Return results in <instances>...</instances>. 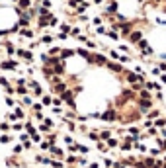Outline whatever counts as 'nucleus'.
Masks as SVG:
<instances>
[{
	"label": "nucleus",
	"instance_id": "nucleus-1",
	"mask_svg": "<svg viewBox=\"0 0 166 168\" xmlns=\"http://www.w3.org/2000/svg\"><path fill=\"white\" fill-rule=\"evenodd\" d=\"M137 47H139V51H141V57H153V55H154L153 47L148 45L147 39H141L139 43H137Z\"/></svg>",
	"mask_w": 166,
	"mask_h": 168
},
{
	"label": "nucleus",
	"instance_id": "nucleus-2",
	"mask_svg": "<svg viewBox=\"0 0 166 168\" xmlns=\"http://www.w3.org/2000/svg\"><path fill=\"white\" fill-rule=\"evenodd\" d=\"M88 63H94V65H102V66H106V63H108V57H106L104 53H94V55H90Z\"/></svg>",
	"mask_w": 166,
	"mask_h": 168
},
{
	"label": "nucleus",
	"instance_id": "nucleus-3",
	"mask_svg": "<svg viewBox=\"0 0 166 168\" xmlns=\"http://www.w3.org/2000/svg\"><path fill=\"white\" fill-rule=\"evenodd\" d=\"M100 117H102L106 123H113L115 119H117V111H115V110H108V111H104Z\"/></svg>",
	"mask_w": 166,
	"mask_h": 168
},
{
	"label": "nucleus",
	"instance_id": "nucleus-4",
	"mask_svg": "<svg viewBox=\"0 0 166 168\" xmlns=\"http://www.w3.org/2000/svg\"><path fill=\"white\" fill-rule=\"evenodd\" d=\"M153 108V102H151V98H139V111H148Z\"/></svg>",
	"mask_w": 166,
	"mask_h": 168
},
{
	"label": "nucleus",
	"instance_id": "nucleus-5",
	"mask_svg": "<svg viewBox=\"0 0 166 168\" xmlns=\"http://www.w3.org/2000/svg\"><path fill=\"white\" fill-rule=\"evenodd\" d=\"M16 55L22 57L24 61H27V63H32V61H33V53L29 51V49H16Z\"/></svg>",
	"mask_w": 166,
	"mask_h": 168
},
{
	"label": "nucleus",
	"instance_id": "nucleus-6",
	"mask_svg": "<svg viewBox=\"0 0 166 168\" xmlns=\"http://www.w3.org/2000/svg\"><path fill=\"white\" fill-rule=\"evenodd\" d=\"M127 39H129V43H133V45H137L141 39H143V32H139V29H133V32L127 35Z\"/></svg>",
	"mask_w": 166,
	"mask_h": 168
},
{
	"label": "nucleus",
	"instance_id": "nucleus-7",
	"mask_svg": "<svg viewBox=\"0 0 166 168\" xmlns=\"http://www.w3.org/2000/svg\"><path fill=\"white\" fill-rule=\"evenodd\" d=\"M74 55H76V51H74V49H69V47H63V49H61V53H59L61 61H67V59L74 57Z\"/></svg>",
	"mask_w": 166,
	"mask_h": 168
},
{
	"label": "nucleus",
	"instance_id": "nucleus-8",
	"mask_svg": "<svg viewBox=\"0 0 166 168\" xmlns=\"http://www.w3.org/2000/svg\"><path fill=\"white\" fill-rule=\"evenodd\" d=\"M0 69H4V71H16V69H18V63H16V61H2V63H0Z\"/></svg>",
	"mask_w": 166,
	"mask_h": 168
},
{
	"label": "nucleus",
	"instance_id": "nucleus-9",
	"mask_svg": "<svg viewBox=\"0 0 166 168\" xmlns=\"http://www.w3.org/2000/svg\"><path fill=\"white\" fill-rule=\"evenodd\" d=\"M20 37H27V39H33V35H35V32L33 29H29V27H22V29H18Z\"/></svg>",
	"mask_w": 166,
	"mask_h": 168
},
{
	"label": "nucleus",
	"instance_id": "nucleus-10",
	"mask_svg": "<svg viewBox=\"0 0 166 168\" xmlns=\"http://www.w3.org/2000/svg\"><path fill=\"white\" fill-rule=\"evenodd\" d=\"M53 41H55V35H51V33H43L39 43H43V45H53Z\"/></svg>",
	"mask_w": 166,
	"mask_h": 168
},
{
	"label": "nucleus",
	"instance_id": "nucleus-11",
	"mask_svg": "<svg viewBox=\"0 0 166 168\" xmlns=\"http://www.w3.org/2000/svg\"><path fill=\"white\" fill-rule=\"evenodd\" d=\"M106 35H108L111 41H119L121 39V35H119V32H115V29H111V27H108V32H106Z\"/></svg>",
	"mask_w": 166,
	"mask_h": 168
},
{
	"label": "nucleus",
	"instance_id": "nucleus-12",
	"mask_svg": "<svg viewBox=\"0 0 166 168\" xmlns=\"http://www.w3.org/2000/svg\"><path fill=\"white\" fill-rule=\"evenodd\" d=\"M57 27H59V29H61L63 33H67V35H69V33H70V27H72V24H70V22H64V20H63V22H61Z\"/></svg>",
	"mask_w": 166,
	"mask_h": 168
},
{
	"label": "nucleus",
	"instance_id": "nucleus-13",
	"mask_svg": "<svg viewBox=\"0 0 166 168\" xmlns=\"http://www.w3.org/2000/svg\"><path fill=\"white\" fill-rule=\"evenodd\" d=\"M106 66H108L111 72H123V66L117 65V63H111V61H108V63H106Z\"/></svg>",
	"mask_w": 166,
	"mask_h": 168
},
{
	"label": "nucleus",
	"instance_id": "nucleus-14",
	"mask_svg": "<svg viewBox=\"0 0 166 168\" xmlns=\"http://www.w3.org/2000/svg\"><path fill=\"white\" fill-rule=\"evenodd\" d=\"M16 4H18L20 10H27V8H32V6H33V0H18Z\"/></svg>",
	"mask_w": 166,
	"mask_h": 168
},
{
	"label": "nucleus",
	"instance_id": "nucleus-15",
	"mask_svg": "<svg viewBox=\"0 0 166 168\" xmlns=\"http://www.w3.org/2000/svg\"><path fill=\"white\" fill-rule=\"evenodd\" d=\"M76 55H78V57H82V59H86V61H88L92 53H90V49H84V47H78V49H76Z\"/></svg>",
	"mask_w": 166,
	"mask_h": 168
},
{
	"label": "nucleus",
	"instance_id": "nucleus-16",
	"mask_svg": "<svg viewBox=\"0 0 166 168\" xmlns=\"http://www.w3.org/2000/svg\"><path fill=\"white\" fill-rule=\"evenodd\" d=\"M2 45H4V49L8 51V55H14V53H16V47H14L12 41H2Z\"/></svg>",
	"mask_w": 166,
	"mask_h": 168
},
{
	"label": "nucleus",
	"instance_id": "nucleus-17",
	"mask_svg": "<svg viewBox=\"0 0 166 168\" xmlns=\"http://www.w3.org/2000/svg\"><path fill=\"white\" fill-rule=\"evenodd\" d=\"M57 26H59V18L51 12V16H49V27H57Z\"/></svg>",
	"mask_w": 166,
	"mask_h": 168
},
{
	"label": "nucleus",
	"instance_id": "nucleus-18",
	"mask_svg": "<svg viewBox=\"0 0 166 168\" xmlns=\"http://www.w3.org/2000/svg\"><path fill=\"white\" fill-rule=\"evenodd\" d=\"M80 33H82L80 26H74V24H72V27H70V35H72V37H78Z\"/></svg>",
	"mask_w": 166,
	"mask_h": 168
},
{
	"label": "nucleus",
	"instance_id": "nucleus-19",
	"mask_svg": "<svg viewBox=\"0 0 166 168\" xmlns=\"http://www.w3.org/2000/svg\"><path fill=\"white\" fill-rule=\"evenodd\" d=\"M84 45H86V47H88V49H92V51H94V49H98V43H96V41H92V39H86V41H84Z\"/></svg>",
	"mask_w": 166,
	"mask_h": 168
},
{
	"label": "nucleus",
	"instance_id": "nucleus-20",
	"mask_svg": "<svg viewBox=\"0 0 166 168\" xmlns=\"http://www.w3.org/2000/svg\"><path fill=\"white\" fill-rule=\"evenodd\" d=\"M39 6H43V8H47V10H51V8H53V0H41V2H39Z\"/></svg>",
	"mask_w": 166,
	"mask_h": 168
},
{
	"label": "nucleus",
	"instance_id": "nucleus-21",
	"mask_svg": "<svg viewBox=\"0 0 166 168\" xmlns=\"http://www.w3.org/2000/svg\"><path fill=\"white\" fill-rule=\"evenodd\" d=\"M61 53V47H53V45H49V55H59Z\"/></svg>",
	"mask_w": 166,
	"mask_h": 168
},
{
	"label": "nucleus",
	"instance_id": "nucleus-22",
	"mask_svg": "<svg viewBox=\"0 0 166 168\" xmlns=\"http://www.w3.org/2000/svg\"><path fill=\"white\" fill-rule=\"evenodd\" d=\"M16 92H18L20 96H26V94H27V88H26V86H24V84H22L20 88H16Z\"/></svg>",
	"mask_w": 166,
	"mask_h": 168
},
{
	"label": "nucleus",
	"instance_id": "nucleus-23",
	"mask_svg": "<svg viewBox=\"0 0 166 168\" xmlns=\"http://www.w3.org/2000/svg\"><path fill=\"white\" fill-rule=\"evenodd\" d=\"M102 22H104V18H102V16H94V18H92V24H94V26H100Z\"/></svg>",
	"mask_w": 166,
	"mask_h": 168
},
{
	"label": "nucleus",
	"instance_id": "nucleus-24",
	"mask_svg": "<svg viewBox=\"0 0 166 168\" xmlns=\"http://www.w3.org/2000/svg\"><path fill=\"white\" fill-rule=\"evenodd\" d=\"M108 57H111V59H115V61H117V59H119V53L113 51V49H109V51H108Z\"/></svg>",
	"mask_w": 166,
	"mask_h": 168
},
{
	"label": "nucleus",
	"instance_id": "nucleus-25",
	"mask_svg": "<svg viewBox=\"0 0 166 168\" xmlns=\"http://www.w3.org/2000/svg\"><path fill=\"white\" fill-rule=\"evenodd\" d=\"M51 104H53L51 96H43V104H41V106H51Z\"/></svg>",
	"mask_w": 166,
	"mask_h": 168
},
{
	"label": "nucleus",
	"instance_id": "nucleus-26",
	"mask_svg": "<svg viewBox=\"0 0 166 168\" xmlns=\"http://www.w3.org/2000/svg\"><path fill=\"white\" fill-rule=\"evenodd\" d=\"M88 137H90V139H92V141H100V135H98V133H94V131H90V133H88Z\"/></svg>",
	"mask_w": 166,
	"mask_h": 168
},
{
	"label": "nucleus",
	"instance_id": "nucleus-27",
	"mask_svg": "<svg viewBox=\"0 0 166 168\" xmlns=\"http://www.w3.org/2000/svg\"><path fill=\"white\" fill-rule=\"evenodd\" d=\"M109 137H111V133H109V131H102V133H100V139H104V141H108Z\"/></svg>",
	"mask_w": 166,
	"mask_h": 168
},
{
	"label": "nucleus",
	"instance_id": "nucleus-28",
	"mask_svg": "<svg viewBox=\"0 0 166 168\" xmlns=\"http://www.w3.org/2000/svg\"><path fill=\"white\" fill-rule=\"evenodd\" d=\"M0 86H4V88H8V86H10V82H8V78L0 76Z\"/></svg>",
	"mask_w": 166,
	"mask_h": 168
},
{
	"label": "nucleus",
	"instance_id": "nucleus-29",
	"mask_svg": "<svg viewBox=\"0 0 166 168\" xmlns=\"http://www.w3.org/2000/svg\"><path fill=\"white\" fill-rule=\"evenodd\" d=\"M12 141V135H2L0 137V143H10Z\"/></svg>",
	"mask_w": 166,
	"mask_h": 168
},
{
	"label": "nucleus",
	"instance_id": "nucleus-30",
	"mask_svg": "<svg viewBox=\"0 0 166 168\" xmlns=\"http://www.w3.org/2000/svg\"><path fill=\"white\" fill-rule=\"evenodd\" d=\"M158 116H160V111L158 110H153L151 113H148V119H154V117H158Z\"/></svg>",
	"mask_w": 166,
	"mask_h": 168
},
{
	"label": "nucleus",
	"instance_id": "nucleus-31",
	"mask_svg": "<svg viewBox=\"0 0 166 168\" xmlns=\"http://www.w3.org/2000/svg\"><path fill=\"white\" fill-rule=\"evenodd\" d=\"M14 113L18 116V119H22V117H24V110H22V108H16V111H14Z\"/></svg>",
	"mask_w": 166,
	"mask_h": 168
},
{
	"label": "nucleus",
	"instance_id": "nucleus-32",
	"mask_svg": "<svg viewBox=\"0 0 166 168\" xmlns=\"http://www.w3.org/2000/svg\"><path fill=\"white\" fill-rule=\"evenodd\" d=\"M108 147H117V139H111V137H109L108 139Z\"/></svg>",
	"mask_w": 166,
	"mask_h": 168
},
{
	"label": "nucleus",
	"instance_id": "nucleus-33",
	"mask_svg": "<svg viewBox=\"0 0 166 168\" xmlns=\"http://www.w3.org/2000/svg\"><path fill=\"white\" fill-rule=\"evenodd\" d=\"M61 104H63V100H61V98H53V106H55V108H59Z\"/></svg>",
	"mask_w": 166,
	"mask_h": 168
},
{
	"label": "nucleus",
	"instance_id": "nucleus-34",
	"mask_svg": "<svg viewBox=\"0 0 166 168\" xmlns=\"http://www.w3.org/2000/svg\"><path fill=\"white\" fill-rule=\"evenodd\" d=\"M22 150H24V147H22V145H16V147H14V155H20Z\"/></svg>",
	"mask_w": 166,
	"mask_h": 168
},
{
	"label": "nucleus",
	"instance_id": "nucleus-35",
	"mask_svg": "<svg viewBox=\"0 0 166 168\" xmlns=\"http://www.w3.org/2000/svg\"><path fill=\"white\" fill-rule=\"evenodd\" d=\"M24 106H32V98L29 96H24Z\"/></svg>",
	"mask_w": 166,
	"mask_h": 168
},
{
	"label": "nucleus",
	"instance_id": "nucleus-36",
	"mask_svg": "<svg viewBox=\"0 0 166 168\" xmlns=\"http://www.w3.org/2000/svg\"><path fill=\"white\" fill-rule=\"evenodd\" d=\"M119 51H123V53H129L131 49H129V45H119Z\"/></svg>",
	"mask_w": 166,
	"mask_h": 168
},
{
	"label": "nucleus",
	"instance_id": "nucleus-37",
	"mask_svg": "<svg viewBox=\"0 0 166 168\" xmlns=\"http://www.w3.org/2000/svg\"><path fill=\"white\" fill-rule=\"evenodd\" d=\"M2 129L8 131V129H10V125H8V123H0V131H2Z\"/></svg>",
	"mask_w": 166,
	"mask_h": 168
},
{
	"label": "nucleus",
	"instance_id": "nucleus-38",
	"mask_svg": "<svg viewBox=\"0 0 166 168\" xmlns=\"http://www.w3.org/2000/svg\"><path fill=\"white\" fill-rule=\"evenodd\" d=\"M151 155H153V156H156V155H160V149H151Z\"/></svg>",
	"mask_w": 166,
	"mask_h": 168
},
{
	"label": "nucleus",
	"instance_id": "nucleus-39",
	"mask_svg": "<svg viewBox=\"0 0 166 168\" xmlns=\"http://www.w3.org/2000/svg\"><path fill=\"white\" fill-rule=\"evenodd\" d=\"M156 133H158V131H156V127H151V129H148V135H156Z\"/></svg>",
	"mask_w": 166,
	"mask_h": 168
},
{
	"label": "nucleus",
	"instance_id": "nucleus-40",
	"mask_svg": "<svg viewBox=\"0 0 166 168\" xmlns=\"http://www.w3.org/2000/svg\"><path fill=\"white\" fill-rule=\"evenodd\" d=\"M104 164H106V166H108V168H111V164H113V162L109 160V158H106V160H104Z\"/></svg>",
	"mask_w": 166,
	"mask_h": 168
},
{
	"label": "nucleus",
	"instance_id": "nucleus-41",
	"mask_svg": "<svg viewBox=\"0 0 166 168\" xmlns=\"http://www.w3.org/2000/svg\"><path fill=\"white\" fill-rule=\"evenodd\" d=\"M12 129H14V131H20V129H22V123H16V125H14Z\"/></svg>",
	"mask_w": 166,
	"mask_h": 168
},
{
	"label": "nucleus",
	"instance_id": "nucleus-42",
	"mask_svg": "<svg viewBox=\"0 0 166 168\" xmlns=\"http://www.w3.org/2000/svg\"><path fill=\"white\" fill-rule=\"evenodd\" d=\"M90 2H92V4H102L104 0H90Z\"/></svg>",
	"mask_w": 166,
	"mask_h": 168
},
{
	"label": "nucleus",
	"instance_id": "nucleus-43",
	"mask_svg": "<svg viewBox=\"0 0 166 168\" xmlns=\"http://www.w3.org/2000/svg\"><path fill=\"white\" fill-rule=\"evenodd\" d=\"M160 129H162V131H160V133H162V137H166V127H160Z\"/></svg>",
	"mask_w": 166,
	"mask_h": 168
},
{
	"label": "nucleus",
	"instance_id": "nucleus-44",
	"mask_svg": "<svg viewBox=\"0 0 166 168\" xmlns=\"http://www.w3.org/2000/svg\"><path fill=\"white\" fill-rule=\"evenodd\" d=\"M90 168H98V162H92V164H90Z\"/></svg>",
	"mask_w": 166,
	"mask_h": 168
}]
</instances>
